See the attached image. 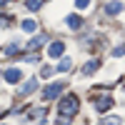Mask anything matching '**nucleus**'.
<instances>
[{
	"label": "nucleus",
	"instance_id": "1",
	"mask_svg": "<svg viewBox=\"0 0 125 125\" xmlns=\"http://www.w3.org/2000/svg\"><path fill=\"white\" fill-rule=\"evenodd\" d=\"M78 105H80V100L78 95H65L60 100V115H65V118H73L78 113Z\"/></svg>",
	"mask_w": 125,
	"mask_h": 125
},
{
	"label": "nucleus",
	"instance_id": "2",
	"mask_svg": "<svg viewBox=\"0 0 125 125\" xmlns=\"http://www.w3.org/2000/svg\"><path fill=\"white\" fill-rule=\"evenodd\" d=\"M62 83H53V85H48L45 88V93H43V100H53V98H58L60 93H62Z\"/></svg>",
	"mask_w": 125,
	"mask_h": 125
},
{
	"label": "nucleus",
	"instance_id": "3",
	"mask_svg": "<svg viewBox=\"0 0 125 125\" xmlns=\"http://www.w3.org/2000/svg\"><path fill=\"white\" fill-rule=\"evenodd\" d=\"M62 53H65V43H62V40H55V43L48 48V55L50 58H60Z\"/></svg>",
	"mask_w": 125,
	"mask_h": 125
},
{
	"label": "nucleus",
	"instance_id": "4",
	"mask_svg": "<svg viewBox=\"0 0 125 125\" xmlns=\"http://www.w3.org/2000/svg\"><path fill=\"white\" fill-rule=\"evenodd\" d=\"M108 108H113V98H110V95H103V98H98V100H95V110L105 113Z\"/></svg>",
	"mask_w": 125,
	"mask_h": 125
},
{
	"label": "nucleus",
	"instance_id": "5",
	"mask_svg": "<svg viewBox=\"0 0 125 125\" xmlns=\"http://www.w3.org/2000/svg\"><path fill=\"white\" fill-rule=\"evenodd\" d=\"M120 10H123V3H120V0H113V3L105 5V13H108V15H118Z\"/></svg>",
	"mask_w": 125,
	"mask_h": 125
},
{
	"label": "nucleus",
	"instance_id": "6",
	"mask_svg": "<svg viewBox=\"0 0 125 125\" xmlns=\"http://www.w3.org/2000/svg\"><path fill=\"white\" fill-rule=\"evenodd\" d=\"M20 75H23V73H20V68H10V70L5 73V80H8V83H18Z\"/></svg>",
	"mask_w": 125,
	"mask_h": 125
},
{
	"label": "nucleus",
	"instance_id": "7",
	"mask_svg": "<svg viewBox=\"0 0 125 125\" xmlns=\"http://www.w3.org/2000/svg\"><path fill=\"white\" fill-rule=\"evenodd\" d=\"M65 23H68L73 30H80V28H83V20H80V15H68V18H65Z\"/></svg>",
	"mask_w": 125,
	"mask_h": 125
},
{
	"label": "nucleus",
	"instance_id": "8",
	"mask_svg": "<svg viewBox=\"0 0 125 125\" xmlns=\"http://www.w3.org/2000/svg\"><path fill=\"white\" fill-rule=\"evenodd\" d=\"M35 85H38V80H35V78H33V80H28V83H25V85H23V88H20V95H30V93H33V90H35Z\"/></svg>",
	"mask_w": 125,
	"mask_h": 125
},
{
	"label": "nucleus",
	"instance_id": "9",
	"mask_svg": "<svg viewBox=\"0 0 125 125\" xmlns=\"http://www.w3.org/2000/svg\"><path fill=\"white\" fill-rule=\"evenodd\" d=\"M43 43H45V35H38V38H33V40H30V45H28V48H30V50H38Z\"/></svg>",
	"mask_w": 125,
	"mask_h": 125
},
{
	"label": "nucleus",
	"instance_id": "10",
	"mask_svg": "<svg viewBox=\"0 0 125 125\" xmlns=\"http://www.w3.org/2000/svg\"><path fill=\"white\" fill-rule=\"evenodd\" d=\"M98 65H100V60H90L85 68H83V73H85V75H90V73H95L98 70Z\"/></svg>",
	"mask_w": 125,
	"mask_h": 125
},
{
	"label": "nucleus",
	"instance_id": "11",
	"mask_svg": "<svg viewBox=\"0 0 125 125\" xmlns=\"http://www.w3.org/2000/svg\"><path fill=\"white\" fill-rule=\"evenodd\" d=\"M70 68H73V62H70V60H68V58H65V60H60V65H58V68H55V70H58V73H68V70H70Z\"/></svg>",
	"mask_w": 125,
	"mask_h": 125
},
{
	"label": "nucleus",
	"instance_id": "12",
	"mask_svg": "<svg viewBox=\"0 0 125 125\" xmlns=\"http://www.w3.org/2000/svg\"><path fill=\"white\" fill-rule=\"evenodd\" d=\"M28 10H40V8H43V0H28Z\"/></svg>",
	"mask_w": 125,
	"mask_h": 125
},
{
	"label": "nucleus",
	"instance_id": "13",
	"mask_svg": "<svg viewBox=\"0 0 125 125\" xmlns=\"http://www.w3.org/2000/svg\"><path fill=\"white\" fill-rule=\"evenodd\" d=\"M100 125H120V118H105L100 120Z\"/></svg>",
	"mask_w": 125,
	"mask_h": 125
},
{
	"label": "nucleus",
	"instance_id": "14",
	"mask_svg": "<svg viewBox=\"0 0 125 125\" xmlns=\"http://www.w3.org/2000/svg\"><path fill=\"white\" fill-rule=\"evenodd\" d=\"M35 28H38V25L33 23V20H25V23H23V30H28V33H33Z\"/></svg>",
	"mask_w": 125,
	"mask_h": 125
},
{
	"label": "nucleus",
	"instance_id": "15",
	"mask_svg": "<svg viewBox=\"0 0 125 125\" xmlns=\"http://www.w3.org/2000/svg\"><path fill=\"white\" fill-rule=\"evenodd\" d=\"M53 70H55V68H43V70H40V75H43V78H50V75H53Z\"/></svg>",
	"mask_w": 125,
	"mask_h": 125
},
{
	"label": "nucleus",
	"instance_id": "16",
	"mask_svg": "<svg viewBox=\"0 0 125 125\" xmlns=\"http://www.w3.org/2000/svg\"><path fill=\"white\" fill-rule=\"evenodd\" d=\"M15 53H18V45H8L5 48V55H15Z\"/></svg>",
	"mask_w": 125,
	"mask_h": 125
},
{
	"label": "nucleus",
	"instance_id": "17",
	"mask_svg": "<svg viewBox=\"0 0 125 125\" xmlns=\"http://www.w3.org/2000/svg\"><path fill=\"white\" fill-rule=\"evenodd\" d=\"M58 125H70V118H65V115H60V118H58Z\"/></svg>",
	"mask_w": 125,
	"mask_h": 125
},
{
	"label": "nucleus",
	"instance_id": "18",
	"mask_svg": "<svg viewBox=\"0 0 125 125\" xmlns=\"http://www.w3.org/2000/svg\"><path fill=\"white\" fill-rule=\"evenodd\" d=\"M75 3H78V8H88V3H90V0H75Z\"/></svg>",
	"mask_w": 125,
	"mask_h": 125
},
{
	"label": "nucleus",
	"instance_id": "19",
	"mask_svg": "<svg viewBox=\"0 0 125 125\" xmlns=\"http://www.w3.org/2000/svg\"><path fill=\"white\" fill-rule=\"evenodd\" d=\"M3 3H8V0H0V5H3Z\"/></svg>",
	"mask_w": 125,
	"mask_h": 125
}]
</instances>
